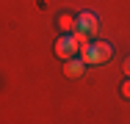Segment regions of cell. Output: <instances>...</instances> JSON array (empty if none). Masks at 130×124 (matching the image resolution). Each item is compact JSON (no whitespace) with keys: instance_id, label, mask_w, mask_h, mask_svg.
<instances>
[{"instance_id":"3","label":"cell","mask_w":130,"mask_h":124,"mask_svg":"<svg viewBox=\"0 0 130 124\" xmlns=\"http://www.w3.org/2000/svg\"><path fill=\"white\" fill-rule=\"evenodd\" d=\"M75 19H78V30H86L89 36L100 33V19H97V14H91V11H80Z\"/></svg>"},{"instance_id":"4","label":"cell","mask_w":130,"mask_h":124,"mask_svg":"<svg viewBox=\"0 0 130 124\" xmlns=\"http://www.w3.org/2000/svg\"><path fill=\"white\" fill-rule=\"evenodd\" d=\"M83 72H86V64H83V58H80V55L67 58V61H64V74H67V77H80Z\"/></svg>"},{"instance_id":"5","label":"cell","mask_w":130,"mask_h":124,"mask_svg":"<svg viewBox=\"0 0 130 124\" xmlns=\"http://www.w3.org/2000/svg\"><path fill=\"white\" fill-rule=\"evenodd\" d=\"M58 28H61L64 33H75V30H78V19L69 17V14H61V17H58Z\"/></svg>"},{"instance_id":"6","label":"cell","mask_w":130,"mask_h":124,"mask_svg":"<svg viewBox=\"0 0 130 124\" xmlns=\"http://www.w3.org/2000/svg\"><path fill=\"white\" fill-rule=\"evenodd\" d=\"M119 91H122V97H125V99H130V77L122 83V88H119Z\"/></svg>"},{"instance_id":"7","label":"cell","mask_w":130,"mask_h":124,"mask_svg":"<svg viewBox=\"0 0 130 124\" xmlns=\"http://www.w3.org/2000/svg\"><path fill=\"white\" fill-rule=\"evenodd\" d=\"M125 74L130 77V58H125Z\"/></svg>"},{"instance_id":"1","label":"cell","mask_w":130,"mask_h":124,"mask_svg":"<svg viewBox=\"0 0 130 124\" xmlns=\"http://www.w3.org/2000/svg\"><path fill=\"white\" fill-rule=\"evenodd\" d=\"M78 55L83 58V64H86V66H97V64H105V61H111V55H113V47H111L108 42H91V44L80 47V50H78Z\"/></svg>"},{"instance_id":"2","label":"cell","mask_w":130,"mask_h":124,"mask_svg":"<svg viewBox=\"0 0 130 124\" xmlns=\"http://www.w3.org/2000/svg\"><path fill=\"white\" fill-rule=\"evenodd\" d=\"M55 55H58L61 61H67V58H75V55H78V42H75V36H72V33L58 36V42H55Z\"/></svg>"}]
</instances>
